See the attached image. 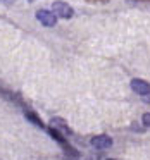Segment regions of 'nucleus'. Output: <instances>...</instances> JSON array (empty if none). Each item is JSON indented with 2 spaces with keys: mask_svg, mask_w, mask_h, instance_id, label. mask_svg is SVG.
Segmentation results:
<instances>
[{
  "mask_svg": "<svg viewBox=\"0 0 150 160\" xmlns=\"http://www.w3.org/2000/svg\"><path fill=\"white\" fill-rule=\"evenodd\" d=\"M52 12L55 14V18H62V19H71L74 16L73 7H71V5H67L66 2H54Z\"/></svg>",
  "mask_w": 150,
  "mask_h": 160,
  "instance_id": "obj_1",
  "label": "nucleus"
},
{
  "mask_svg": "<svg viewBox=\"0 0 150 160\" xmlns=\"http://www.w3.org/2000/svg\"><path fill=\"white\" fill-rule=\"evenodd\" d=\"M36 19H38L43 26H47V28H52V26H55V22H57L55 14H54L52 11H45V9H42V11L36 12Z\"/></svg>",
  "mask_w": 150,
  "mask_h": 160,
  "instance_id": "obj_2",
  "label": "nucleus"
},
{
  "mask_svg": "<svg viewBox=\"0 0 150 160\" xmlns=\"http://www.w3.org/2000/svg\"><path fill=\"white\" fill-rule=\"evenodd\" d=\"M131 90L135 91V93L138 95H148L150 93V83L145 79H142V78H133L131 79Z\"/></svg>",
  "mask_w": 150,
  "mask_h": 160,
  "instance_id": "obj_3",
  "label": "nucleus"
},
{
  "mask_svg": "<svg viewBox=\"0 0 150 160\" xmlns=\"http://www.w3.org/2000/svg\"><path fill=\"white\" fill-rule=\"evenodd\" d=\"M90 145L95 146L98 150H105V148H111L112 146V139L109 138L107 134H100V136H95V138L90 139Z\"/></svg>",
  "mask_w": 150,
  "mask_h": 160,
  "instance_id": "obj_4",
  "label": "nucleus"
},
{
  "mask_svg": "<svg viewBox=\"0 0 150 160\" xmlns=\"http://www.w3.org/2000/svg\"><path fill=\"white\" fill-rule=\"evenodd\" d=\"M50 128L55 129V131H59L60 134H69V132H71L67 122L64 121V119H60V117H52V119H50Z\"/></svg>",
  "mask_w": 150,
  "mask_h": 160,
  "instance_id": "obj_5",
  "label": "nucleus"
},
{
  "mask_svg": "<svg viewBox=\"0 0 150 160\" xmlns=\"http://www.w3.org/2000/svg\"><path fill=\"white\" fill-rule=\"evenodd\" d=\"M26 117H28V119H29V121H31L35 126H38V128H43V122H42V119H38L35 114H33V112H26Z\"/></svg>",
  "mask_w": 150,
  "mask_h": 160,
  "instance_id": "obj_6",
  "label": "nucleus"
},
{
  "mask_svg": "<svg viewBox=\"0 0 150 160\" xmlns=\"http://www.w3.org/2000/svg\"><path fill=\"white\" fill-rule=\"evenodd\" d=\"M142 122H143V126H145V128H150V112H147V114H143V117H142Z\"/></svg>",
  "mask_w": 150,
  "mask_h": 160,
  "instance_id": "obj_7",
  "label": "nucleus"
},
{
  "mask_svg": "<svg viewBox=\"0 0 150 160\" xmlns=\"http://www.w3.org/2000/svg\"><path fill=\"white\" fill-rule=\"evenodd\" d=\"M107 160H116V158H107Z\"/></svg>",
  "mask_w": 150,
  "mask_h": 160,
  "instance_id": "obj_8",
  "label": "nucleus"
},
{
  "mask_svg": "<svg viewBox=\"0 0 150 160\" xmlns=\"http://www.w3.org/2000/svg\"><path fill=\"white\" fill-rule=\"evenodd\" d=\"M29 2H35V0H29Z\"/></svg>",
  "mask_w": 150,
  "mask_h": 160,
  "instance_id": "obj_9",
  "label": "nucleus"
}]
</instances>
